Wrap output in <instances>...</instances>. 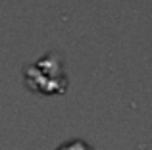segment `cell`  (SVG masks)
Returning a JSON list of instances; mask_svg holds the SVG:
<instances>
[{
	"instance_id": "1",
	"label": "cell",
	"mask_w": 152,
	"mask_h": 150,
	"mask_svg": "<svg viewBox=\"0 0 152 150\" xmlns=\"http://www.w3.org/2000/svg\"><path fill=\"white\" fill-rule=\"evenodd\" d=\"M25 85L41 94H62L67 89V77L62 66V58L56 52L42 56L39 62L23 69Z\"/></svg>"
},
{
	"instance_id": "2",
	"label": "cell",
	"mask_w": 152,
	"mask_h": 150,
	"mask_svg": "<svg viewBox=\"0 0 152 150\" xmlns=\"http://www.w3.org/2000/svg\"><path fill=\"white\" fill-rule=\"evenodd\" d=\"M56 150H93V148H91L85 141H69V143L58 146Z\"/></svg>"
}]
</instances>
